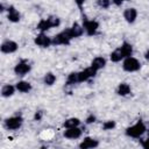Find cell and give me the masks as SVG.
Returning <instances> with one entry per match:
<instances>
[{
  "mask_svg": "<svg viewBox=\"0 0 149 149\" xmlns=\"http://www.w3.org/2000/svg\"><path fill=\"white\" fill-rule=\"evenodd\" d=\"M147 132V126L144 125V122L142 120H139L136 123H134L133 126L126 128V135L133 139H141L142 135Z\"/></svg>",
  "mask_w": 149,
  "mask_h": 149,
  "instance_id": "1",
  "label": "cell"
},
{
  "mask_svg": "<svg viewBox=\"0 0 149 149\" xmlns=\"http://www.w3.org/2000/svg\"><path fill=\"white\" fill-rule=\"evenodd\" d=\"M72 40V36L69 31V28L62 30L52 37V45H69Z\"/></svg>",
  "mask_w": 149,
  "mask_h": 149,
  "instance_id": "2",
  "label": "cell"
},
{
  "mask_svg": "<svg viewBox=\"0 0 149 149\" xmlns=\"http://www.w3.org/2000/svg\"><path fill=\"white\" fill-rule=\"evenodd\" d=\"M122 69L127 72H136L141 69V63L137 58L133 57V56H129V57H126L122 62Z\"/></svg>",
  "mask_w": 149,
  "mask_h": 149,
  "instance_id": "3",
  "label": "cell"
},
{
  "mask_svg": "<svg viewBox=\"0 0 149 149\" xmlns=\"http://www.w3.org/2000/svg\"><path fill=\"white\" fill-rule=\"evenodd\" d=\"M22 123H23V118L21 115H13V116L5 119L3 127L8 130H16V129L21 128Z\"/></svg>",
  "mask_w": 149,
  "mask_h": 149,
  "instance_id": "4",
  "label": "cell"
},
{
  "mask_svg": "<svg viewBox=\"0 0 149 149\" xmlns=\"http://www.w3.org/2000/svg\"><path fill=\"white\" fill-rule=\"evenodd\" d=\"M83 27H84L85 33L88 36H92V35H94L98 31L99 22L97 20H87L86 17L83 16Z\"/></svg>",
  "mask_w": 149,
  "mask_h": 149,
  "instance_id": "5",
  "label": "cell"
},
{
  "mask_svg": "<svg viewBox=\"0 0 149 149\" xmlns=\"http://www.w3.org/2000/svg\"><path fill=\"white\" fill-rule=\"evenodd\" d=\"M31 70V65L29 64L28 61L26 59H21L15 66H14V73L19 77H23L27 73H29Z\"/></svg>",
  "mask_w": 149,
  "mask_h": 149,
  "instance_id": "6",
  "label": "cell"
},
{
  "mask_svg": "<svg viewBox=\"0 0 149 149\" xmlns=\"http://www.w3.org/2000/svg\"><path fill=\"white\" fill-rule=\"evenodd\" d=\"M34 43L40 48H49L52 44V37H49L45 33H40L35 36Z\"/></svg>",
  "mask_w": 149,
  "mask_h": 149,
  "instance_id": "7",
  "label": "cell"
},
{
  "mask_svg": "<svg viewBox=\"0 0 149 149\" xmlns=\"http://www.w3.org/2000/svg\"><path fill=\"white\" fill-rule=\"evenodd\" d=\"M17 49L19 44L13 40H5L0 45V50L2 54H14Z\"/></svg>",
  "mask_w": 149,
  "mask_h": 149,
  "instance_id": "8",
  "label": "cell"
},
{
  "mask_svg": "<svg viewBox=\"0 0 149 149\" xmlns=\"http://www.w3.org/2000/svg\"><path fill=\"white\" fill-rule=\"evenodd\" d=\"M97 72H98V71H97L95 69H93V68L90 65L88 68H86V69H84V70H81V71L78 72V81H79V83L87 81L88 79L93 78V77L97 74Z\"/></svg>",
  "mask_w": 149,
  "mask_h": 149,
  "instance_id": "9",
  "label": "cell"
},
{
  "mask_svg": "<svg viewBox=\"0 0 149 149\" xmlns=\"http://www.w3.org/2000/svg\"><path fill=\"white\" fill-rule=\"evenodd\" d=\"M83 130L80 127H71V128H65L63 132V136L69 140H77L81 136Z\"/></svg>",
  "mask_w": 149,
  "mask_h": 149,
  "instance_id": "10",
  "label": "cell"
},
{
  "mask_svg": "<svg viewBox=\"0 0 149 149\" xmlns=\"http://www.w3.org/2000/svg\"><path fill=\"white\" fill-rule=\"evenodd\" d=\"M7 19H8L9 22H13V23H17L21 20V14L15 8V6H13V5L8 6V8H7Z\"/></svg>",
  "mask_w": 149,
  "mask_h": 149,
  "instance_id": "11",
  "label": "cell"
},
{
  "mask_svg": "<svg viewBox=\"0 0 149 149\" xmlns=\"http://www.w3.org/2000/svg\"><path fill=\"white\" fill-rule=\"evenodd\" d=\"M98 146H99V141L98 140L87 136V137H84V140L79 143L78 147L80 149H92V148H97Z\"/></svg>",
  "mask_w": 149,
  "mask_h": 149,
  "instance_id": "12",
  "label": "cell"
},
{
  "mask_svg": "<svg viewBox=\"0 0 149 149\" xmlns=\"http://www.w3.org/2000/svg\"><path fill=\"white\" fill-rule=\"evenodd\" d=\"M123 19L128 22V23H134L137 19V9L134 7L130 8H126L123 10Z\"/></svg>",
  "mask_w": 149,
  "mask_h": 149,
  "instance_id": "13",
  "label": "cell"
},
{
  "mask_svg": "<svg viewBox=\"0 0 149 149\" xmlns=\"http://www.w3.org/2000/svg\"><path fill=\"white\" fill-rule=\"evenodd\" d=\"M69 31H70L72 38H77V37H80L85 30H84L83 24H79L78 22H73L72 26L69 28Z\"/></svg>",
  "mask_w": 149,
  "mask_h": 149,
  "instance_id": "14",
  "label": "cell"
},
{
  "mask_svg": "<svg viewBox=\"0 0 149 149\" xmlns=\"http://www.w3.org/2000/svg\"><path fill=\"white\" fill-rule=\"evenodd\" d=\"M15 87H16V91L21 92V93H28L31 91L33 86L29 81H26V80H19L16 84H15Z\"/></svg>",
  "mask_w": 149,
  "mask_h": 149,
  "instance_id": "15",
  "label": "cell"
},
{
  "mask_svg": "<svg viewBox=\"0 0 149 149\" xmlns=\"http://www.w3.org/2000/svg\"><path fill=\"white\" fill-rule=\"evenodd\" d=\"M105 65H106V59H105L102 56H97V57H94V58L92 59V62H91V66H92L93 69H95L97 71L104 69Z\"/></svg>",
  "mask_w": 149,
  "mask_h": 149,
  "instance_id": "16",
  "label": "cell"
},
{
  "mask_svg": "<svg viewBox=\"0 0 149 149\" xmlns=\"http://www.w3.org/2000/svg\"><path fill=\"white\" fill-rule=\"evenodd\" d=\"M15 91H16L15 85L5 84V85H2V87H1V95H2L3 98H9V97H12V95L15 93Z\"/></svg>",
  "mask_w": 149,
  "mask_h": 149,
  "instance_id": "17",
  "label": "cell"
},
{
  "mask_svg": "<svg viewBox=\"0 0 149 149\" xmlns=\"http://www.w3.org/2000/svg\"><path fill=\"white\" fill-rule=\"evenodd\" d=\"M130 92H132L130 85L127 84V83H121V84H119V86H118V88H116L118 95H121V97H126V95L130 94Z\"/></svg>",
  "mask_w": 149,
  "mask_h": 149,
  "instance_id": "18",
  "label": "cell"
},
{
  "mask_svg": "<svg viewBox=\"0 0 149 149\" xmlns=\"http://www.w3.org/2000/svg\"><path fill=\"white\" fill-rule=\"evenodd\" d=\"M36 28H37L40 31L45 33V31H48L49 29H51L52 27H51V23H50L49 19L47 17V19H41V20L38 21L37 26H36Z\"/></svg>",
  "mask_w": 149,
  "mask_h": 149,
  "instance_id": "19",
  "label": "cell"
},
{
  "mask_svg": "<svg viewBox=\"0 0 149 149\" xmlns=\"http://www.w3.org/2000/svg\"><path fill=\"white\" fill-rule=\"evenodd\" d=\"M109 59H111L113 63H118V62H121L122 59H125L123 54H122L120 47L116 48L115 50H113V51L111 52V55H109Z\"/></svg>",
  "mask_w": 149,
  "mask_h": 149,
  "instance_id": "20",
  "label": "cell"
},
{
  "mask_svg": "<svg viewBox=\"0 0 149 149\" xmlns=\"http://www.w3.org/2000/svg\"><path fill=\"white\" fill-rule=\"evenodd\" d=\"M120 49H121V51H122L125 58L133 55V45H132L129 42H127V41H125V42L120 45Z\"/></svg>",
  "mask_w": 149,
  "mask_h": 149,
  "instance_id": "21",
  "label": "cell"
},
{
  "mask_svg": "<svg viewBox=\"0 0 149 149\" xmlns=\"http://www.w3.org/2000/svg\"><path fill=\"white\" fill-rule=\"evenodd\" d=\"M81 121L78 118H69L63 122L64 128H71V127H79Z\"/></svg>",
  "mask_w": 149,
  "mask_h": 149,
  "instance_id": "22",
  "label": "cell"
},
{
  "mask_svg": "<svg viewBox=\"0 0 149 149\" xmlns=\"http://www.w3.org/2000/svg\"><path fill=\"white\" fill-rule=\"evenodd\" d=\"M56 81V76L52 73V72H47L43 77V83L47 85V86H51L54 85Z\"/></svg>",
  "mask_w": 149,
  "mask_h": 149,
  "instance_id": "23",
  "label": "cell"
},
{
  "mask_svg": "<svg viewBox=\"0 0 149 149\" xmlns=\"http://www.w3.org/2000/svg\"><path fill=\"white\" fill-rule=\"evenodd\" d=\"M79 83L78 81V72H71L70 74H68V78H66V86H72L74 84Z\"/></svg>",
  "mask_w": 149,
  "mask_h": 149,
  "instance_id": "24",
  "label": "cell"
},
{
  "mask_svg": "<svg viewBox=\"0 0 149 149\" xmlns=\"http://www.w3.org/2000/svg\"><path fill=\"white\" fill-rule=\"evenodd\" d=\"M111 2H112V0H95L97 6L102 9H107L111 6Z\"/></svg>",
  "mask_w": 149,
  "mask_h": 149,
  "instance_id": "25",
  "label": "cell"
},
{
  "mask_svg": "<svg viewBox=\"0 0 149 149\" xmlns=\"http://www.w3.org/2000/svg\"><path fill=\"white\" fill-rule=\"evenodd\" d=\"M48 19H49V21H50L52 28H55V27H59V24H61V19H59L58 16H56V15H50Z\"/></svg>",
  "mask_w": 149,
  "mask_h": 149,
  "instance_id": "26",
  "label": "cell"
},
{
  "mask_svg": "<svg viewBox=\"0 0 149 149\" xmlns=\"http://www.w3.org/2000/svg\"><path fill=\"white\" fill-rule=\"evenodd\" d=\"M115 126H116L115 121L108 120V121H105V122L102 123V129H104V130H112L113 128H115Z\"/></svg>",
  "mask_w": 149,
  "mask_h": 149,
  "instance_id": "27",
  "label": "cell"
},
{
  "mask_svg": "<svg viewBox=\"0 0 149 149\" xmlns=\"http://www.w3.org/2000/svg\"><path fill=\"white\" fill-rule=\"evenodd\" d=\"M95 120H97L95 115H93V114H90V115H88V116L85 119V122H86V125H91V123L95 122Z\"/></svg>",
  "mask_w": 149,
  "mask_h": 149,
  "instance_id": "28",
  "label": "cell"
},
{
  "mask_svg": "<svg viewBox=\"0 0 149 149\" xmlns=\"http://www.w3.org/2000/svg\"><path fill=\"white\" fill-rule=\"evenodd\" d=\"M141 144H142V147H143V148H147V149H149V136H148L146 140H143Z\"/></svg>",
  "mask_w": 149,
  "mask_h": 149,
  "instance_id": "29",
  "label": "cell"
},
{
  "mask_svg": "<svg viewBox=\"0 0 149 149\" xmlns=\"http://www.w3.org/2000/svg\"><path fill=\"white\" fill-rule=\"evenodd\" d=\"M74 2H76V5L78 6V8L81 9L83 6H84V3H85V0H74Z\"/></svg>",
  "mask_w": 149,
  "mask_h": 149,
  "instance_id": "30",
  "label": "cell"
},
{
  "mask_svg": "<svg viewBox=\"0 0 149 149\" xmlns=\"http://www.w3.org/2000/svg\"><path fill=\"white\" fill-rule=\"evenodd\" d=\"M34 119H35V120H37V121H40V120L42 119V112H41V111L36 112V113H35V116H34Z\"/></svg>",
  "mask_w": 149,
  "mask_h": 149,
  "instance_id": "31",
  "label": "cell"
},
{
  "mask_svg": "<svg viewBox=\"0 0 149 149\" xmlns=\"http://www.w3.org/2000/svg\"><path fill=\"white\" fill-rule=\"evenodd\" d=\"M112 2H113L115 6H118V7H119V6H121V5L123 3V1H122V0H112Z\"/></svg>",
  "mask_w": 149,
  "mask_h": 149,
  "instance_id": "32",
  "label": "cell"
},
{
  "mask_svg": "<svg viewBox=\"0 0 149 149\" xmlns=\"http://www.w3.org/2000/svg\"><path fill=\"white\" fill-rule=\"evenodd\" d=\"M144 58H146L147 61H149V50H147V51L144 52Z\"/></svg>",
  "mask_w": 149,
  "mask_h": 149,
  "instance_id": "33",
  "label": "cell"
},
{
  "mask_svg": "<svg viewBox=\"0 0 149 149\" xmlns=\"http://www.w3.org/2000/svg\"><path fill=\"white\" fill-rule=\"evenodd\" d=\"M6 9H5V6H3V3H0V12L2 13V12H5Z\"/></svg>",
  "mask_w": 149,
  "mask_h": 149,
  "instance_id": "34",
  "label": "cell"
},
{
  "mask_svg": "<svg viewBox=\"0 0 149 149\" xmlns=\"http://www.w3.org/2000/svg\"><path fill=\"white\" fill-rule=\"evenodd\" d=\"M122 1H123V2H125V1H129V0H122Z\"/></svg>",
  "mask_w": 149,
  "mask_h": 149,
  "instance_id": "35",
  "label": "cell"
}]
</instances>
